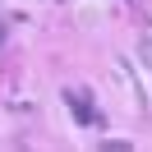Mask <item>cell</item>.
<instances>
[{
  "label": "cell",
  "mask_w": 152,
  "mask_h": 152,
  "mask_svg": "<svg viewBox=\"0 0 152 152\" xmlns=\"http://www.w3.org/2000/svg\"><path fill=\"white\" fill-rule=\"evenodd\" d=\"M65 102H69V111H74V120H78V124H97V111H92V97H88V88H69V92H65Z\"/></svg>",
  "instance_id": "1"
}]
</instances>
